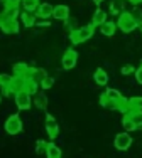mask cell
I'll return each instance as SVG.
<instances>
[{"label": "cell", "mask_w": 142, "mask_h": 158, "mask_svg": "<svg viewBox=\"0 0 142 158\" xmlns=\"http://www.w3.org/2000/svg\"><path fill=\"white\" fill-rule=\"evenodd\" d=\"M95 34V25L90 24V25H83V27H78L74 31L69 32V39L73 44H80L85 42V40H90Z\"/></svg>", "instance_id": "cell-1"}, {"label": "cell", "mask_w": 142, "mask_h": 158, "mask_svg": "<svg viewBox=\"0 0 142 158\" xmlns=\"http://www.w3.org/2000/svg\"><path fill=\"white\" fill-rule=\"evenodd\" d=\"M117 27H120L122 32L129 34V32H132L134 29L137 27V22L134 20V17H132V14H130V12H122L120 15H118Z\"/></svg>", "instance_id": "cell-2"}, {"label": "cell", "mask_w": 142, "mask_h": 158, "mask_svg": "<svg viewBox=\"0 0 142 158\" xmlns=\"http://www.w3.org/2000/svg\"><path fill=\"white\" fill-rule=\"evenodd\" d=\"M3 128H5V133L7 135H19L22 131V119H20V116H19V114H10L9 118H7Z\"/></svg>", "instance_id": "cell-3"}, {"label": "cell", "mask_w": 142, "mask_h": 158, "mask_svg": "<svg viewBox=\"0 0 142 158\" xmlns=\"http://www.w3.org/2000/svg\"><path fill=\"white\" fill-rule=\"evenodd\" d=\"M24 86H25V77H20V76H14L10 84L7 88H3V94L5 96H12V94H17V93L24 91Z\"/></svg>", "instance_id": "cell-4"}, {"label": "cell", "mask_w": 142, "mask_h": 158, "mask_svg": "<svg viewBox=\"0 0 142 158\" xmlns=\"http://www.w3.org/2000/svg\"><path fill=\"white\" fill-rule=\"evenodd\" d=\"M132 136L129 135V131H122V133L115 135V140H113V146L117 150H120V152H125V150H129L130 146H132Z\"/></svg>", "instance_id": "cell-5"}, {"label": "cell", "mask_w": 142, "mask_h": 158, "mask_svg": "<svg viewBox=\"0 0 142 158\" xmlns=\"http://www.w3.org/2000/svg\"><path fill=\"white\" fill-rule=\"evenodd\" d=\"M78 62V52L74 49H68V51L63 54V59H61V64L64 69H73Z\"/></svg>", "instance_id": "cell-6"}, {"label": "cell", "mask_w": 142, "mask_h": 158, "mask_svg": "<svg viewBox=\"0 0 142 158\" xmlns=\"http://www.w3.org/2000/svg\"><path fill=\"white\" fill-rule=\"evenodd\" d=\"M46 131H47V136H49L51 140H54V138L59 135L58 121L54 119L53 114H46Z\"/></svg>", "instance_id": "cell-7"}, {"label": "cell", "mask_w": 142, "mask_h": 158, "mask_svg": "<svg viewBox=\"0 0 142 158\" xmlns=\"http://www.w3.org/2000/svg\"><path fill=\"white\" fill-rule=\"evenodd\" d=\"M16 104H17V108L19 110H29L31 108V104H32V98L31 94H27L25 91H20V93H17L16 94Z\"/></svg>", "instance_id": "cell-8"}, {"label": "cell", "mask_w": 142, "mask_h": 158, "mask_svg": "<svg viewBox=\"0 0 142 158\" xmlns=\"http://www.w3.org/2000/svg\"><path fill=\"white\" fill-rule=\"evenodd\" d=\"M19 19H20V24L24 25V27H34L36 22H37L36 12H29V10H22Z\"/></svg>", "instance_id": "cell-9"}, {"label": "cell", "mask_w": 142, "mask_h": 158, "mask_svg": "<svg viewBox=\"0 0 142 158\" xmlns=\"http://www.w3.org/2000/svg\"><path fill=\"white\" fill-rule=\"evenodd\" d=\"M53 12H54V7L51 5V3L44 2V3H41V5L37 7V10H36V15L39 17V19H42V20H46V19L53 17Z\"/></svg>", "instance_id": "cell-10"}, {"label": "cell", "mask_w": 142, "mask_h": 158, "mask_svg": "<svg viewBox=\"0 0 142 158\" xmlns=\"http://www.w3.org/2000/svg\"><path fill=\"white\" fill-rule=\"evenodd\" d=\"M32 69L34 67H31V66H27L25 62H19L14 66V74L16 76H20V77H31V73H32Z\"/></svg>", "instance_id": "cell-11"}, {"label": "cell", "mask_w": 142, "mask_h": 158, "mask_svg": "<svg viewBox=\"0 0 142 158\" xmlns=\"http://www.w3.org/2000/svg\"><path fill=\"white\" fill-rule=\"evenodd\" d=\"M0 29L5 34H17L19 29H20V22H19L17 19H7V22Z\"/></svg>", "instance_id": "cell-12"}, {"label": "cell", "mask_w": 142, "mask_h": 158, "mask_svg": "<svg viewBox=\"0 0 142 158\" xmlns=\"http://www.w3.org/2000/svg\"><path fill=\"white\" fill-rule=\"evenodd\" d=\"M53 17L56 20H68L69 19V7L68 5H56Z\"/></svg>", "instance_id": "cell-13"}, {"label": "cell", "mask_w": 142, "mask_h": 158, "mask_svg": "<svg viewBox=\"0 0 142 158\" xmlns=\"http://www.w3.org/2000/svg\"><path fill=\"white\" fill-rule=\"evenodd\" d=\"M107 22V12L103 9H96L93 12V17H91V24L95 27H102L103 24Z\"/></svg>", "instance_id": "cell-14"}, {"label": "cell", "mask_w": 142, "mask_h": 158, "mask_svg": "<svg viewBox=\"0 0 142 158\" xmlns=\"http://www.w3.org/2000/svg\"><path fill=\"white\" fill-rule=\"evenodd\" d=\"M93 79L96 81V84H98V86H107V82H108L107 71H103L102 67H98V69L95 71V74H93Z\"/></svg>", "instance_id": "cell-15"}, {"label": "cell", "mask_w": 142, "mask_h": 158, "mask_svg": "<svg viewBox=\"0 0 142 158\" xmlns=\"http://www.w3.org/2000/svg\"><path fill=\"white\" fill-rule=\"evenodd\" d=\"M32 103H34L36 108H39V110H46L47 108V96L44 94V93H37L34 94V99H32Z\"/></svg>", "instance_id": "cell-16"}, {"label": "cell", "mask_w": 142, "mask_h": 158, "mask_svg": "<svg viewBox=\"0 0 142 158\" xmlns=\"http://www.w3.org/2000/svg\"><path fill=\"white\" fill-rule=\"evenodd\" d=\"M100 31H102L103 35H107V37H112L115 34V31H117V22H112V20H107L105 24L100 27Z\"/></svg>", "instance_id": "cell-17"}, {"label": "cell", "mask_w": 142, "mask_h": 158, "mask_svg": "<svg viewBox=\"0 0 142 158\" xmlns=\"http://www.w3.org/2000/svg\"><path fill=\"white\" fill-rule=\"evenodd\" d=\"M46 77H47V74H46V71H44V69H41V67H34V69H32V73H31V79H32L34 82L41 84V82H42Z\"/></svg>", "instance_id": "cell-18"}, {"label": "cell", "mask_w": 142, "mask_h": 158, "mask_svg": "<svg viewBox=\"0 0 142 158\" xmlns=\"http://www.w3.org/2000/svg\"><path fill=\"white\" fill-rule=\"evenodd\" d=\"M37 86H39V84H37V82H34V81H32L31 77H27V79H25V86H24V91L27 93V94L34 96V94H37V93H39V91H37Z\"/></svg>", "instance_id": "cell-19"}, {"label": "cell", "mask_w": 142, "mask_h": 158, "mask_svg": "<svg viewBox=\"0 0 142 158\" xmlns=\"http://www.w3.org/2000/svg\"><path fill=\"white\" fill-rule=\"evenodd\" d=\"M122 126H124V130L125 131H135L137 130V126H135V123L132 121V118L129 116V113H125L124 114V119H122Z\"/></svg>", "instance_id": "cell-20"}, {"label": "cell", "mask_w": 142, "mask_h": 158, "mask_svg": "<svg viewBox=\"0 0 142 158\" xmlns=\"http://www.w3.org/2000/svg\"><path fill=\"white\" fill-rule=\"evenodd\" d=\"M100 104H102V108H108V110H117V103H115V101H112L110 98L105 94V93H103V94H100Z\"/></svg>", "instance_id": "cell-21"}, {"label": "cell", "mask_w": 142, "mask_h": 158, "mask_svg": "<svg viewBox=\"0 0 142 158\" xmlns=\"http://www.w3.org/2000/svg\"><path fill=\"white\" fill-rule=\"evenodd\" d=\"M20 5H22V9H24V10H29V12H36L37 7H39L41 3H39V0H22Z\"/></svg>", "instance_id": "cell-22"}, {"label": "cell", "mask_w": 142, "mask_h": 158, "mask_svg": "<svg viewBox=\"0 0 142 158\" xmlns=\"http://www.w3.org/2000/svg\"><path fill=\"white\" fill-rule=\"evenodd\" d=\"M46 156L47 158H61V150L54 145V143H49L46 150Z\"/></svg>", "instance_id": "cell-23"}, {"label": "cell", "mask_w": 142, "mask_h": 158, "mask_svg": "<svg viewBox=\"0 0 142 158\" xmlns=\"http://www.w3.org/2000/svg\"><path fill=\"white\" fill-rule=\"evenodd\" d=\"M129 116L132 118V121L135 123L137 128H142V110H132V111H129Z\"/></svg>", "instance_id": "cell-24"}, {"label": "cell", "mask_w": 142, "mask_h": 158, "mask_svg": "<svg viewBox=\"0 0 142 158\" xmlns=\"http://www.w3.org/2000/svg\"><path fill=\"white\" fill-rule=\"evenodd\" d=\"M132 110H142V96L129 98V111Z\"/></svg>", "instance_id": "cell-25"}, {"label": "cell", "mask_w": 142, "mask_h": 158, "mask_svg": "<svg viewBox=\"0 0 142 158\" xmlns=\"http://www.w3.org/2000/svg\"><path fill=\"white\" fill-rule=\"evenodd\" d=\"M3 14H5L9 19H17V17H20V10H19V7H5Z\"/></svg>", "instance_id": "cell-26"}, {"label": "cell", "mask_w": 142, "mask_h": 158, "mask_svg": "<svg viewBox=\"0 0 142 158\" xmlns=\"http://www.w3.org/2000/svg\"><path fill=\"white\" fill-rule=\"evenodd\" d=\"M122 10H124V2H122V0H113L112 5H110V12L112 14H118V15H120Z\"/></svg>", "instance_id": "cell-27"}, {"label": "cell", "mask_w": 142, "mask_h": 158, "mask_svg": "<svg viewBox=\"0 0 142 158\" xmlns=\"http://www.w3.org/2000/svg\"><path fill=\"white\" fill-rule=\"evenodd\" d=\"M105 94H107L108 98H110L112 101H115V103H118V101H120L122 98H124V96L120 94V91H117V89H107Z\"/></svg>", "instance_id": "cell-28"}, {"label": "cell", "mask_w": 142, "mask_h": 158, "mask_svg": "<svg viewBox=\"0 0 142 158\" xmlns=\"http://www.w3.org/2000/svg\"><path fill=\"white\" fill-rule=\"evenodd\" d=\"M47 145H49V143H46L44 140H39V141H37V143H36V153H37V155H41V153H46Z\"/></svg>", "instance_id": "cell-29"}, {"label": "cell", "mask_w": 142, "mask_h": 158, "mask_svg": "<svg viewBox=\"0 0 142 158\" xmlns=\"http://www.w3.org/2000/svg\"><path fill=\"white\" fill-rule=\"evenodd\" d=\"M10 81H12V76H9V74H0V88H7L10 84Z\"/></svg>", "instance_id": "cell-30"}, {"label": "cell", "mask_w": 142, "mask_h": 158, "mask_svg": "<svg viewBox=\"0 0 142 158\" xmlns=\"http://www.w3.org/2000/svg\"><path fill=\"white\" fill-rule=\"evenodd\" d=\"M120 73L124 74V76H129V74H134V73H135V67H134L132 64H125V66L120 69Z\"/></svg>", "instance_id": "cell-31"}, {"label": "cell", "mask_w": 142, "mask_h": 158, "mask_svg": "<svg viewBox=\"0 0 142 158\" xmlns=\"http://www.w3.org/2000/svg\"><path fill=\"white\" fill-rule=\"evenodd\" d=\"M53 84H54V79L51 77V76H47V77L44 79L42 82H41V86H42V89H51V88H53Z\"/></svg>", "instance_id": "cell-32"}, {"label": "cell", "mask_w": 142, "mask_h": 158, "mask_svg": "<svg viewBox=\"0 0 142 158\" xmlns=\"http://www.w3.org/2000/svg\"><path fill=\"white\" fill-rule=\"evenodd\" d=\"M130 14H132V17H134V20H135V22H137V25H139V24H140V22H142V10H140V9H134V10H132V12H130Z\"/></svg>", "instance_id": "cell-33"}, {"label": "cell", "mask_w": 142, "mask_h": 158, "mask_svg": "<svg viewBox=\"0 0 142 158\" xmlns=\"http://www.w3.org/2000/svg\"><path fill=\"white\" fill-rule=\"evenodd\" d=\"M22 0H3V3H5V7H19L20 5Z\"/></svg>", "instance_id": "cell-34"}, {"label": "cell", "mask_w": 142, "mask_h": 158, "mask_svg": "<svg viewBox=\"0 0 142 158\" xmlns=\"http://www.w3.org/2000/svg\"><path fill=\"white\" fill-rule=\"evenodd\" d=\"M135 81L139 82V84H142V64L139 69H135Z\"/></svg>", "instance_id": "cell-35"}, {"label": "cell", "mask_w": 142, "mask_h": 158, "mask_svg": "<svg viewBox=\"0 0 142 158\" xmlns=\"http://www.w3.org/2000/svg\"><path fill=\"white\" fill-rule=\"evenodd\" d=\"M7 19H9V17H7V15H5V14H3V12L0 14V27H2V25L5 24V22H7Z\"/></svg>", "instance_id": "cell-36"}, {"label": "cell", "mask_w": 142, "mask_h": 158, "mask_svg": "<svg viewBox=\"0 0 142 158\" xmlns=\"http://www.w3.org/2000/svg\"><path fill=\"white\" fill-rule=\"evenodd\" d=\"M39 27H49V24H47V22H42V24H39Z\"/></svg>", "instance_id": "cell-37"}, {"label": "cell", "mask_w": 142, "mask_h": 158, "mask_svg": "<svg viewBox=\"0 0 142 158\" xmlns=\"http://www.w3.org/2000/svg\"><path fill=\"white\" fill-rule=\"evenodd\" d=\"M93 2H95V3H96V5H100V3H102V2H103V0H93Z\"/></svg>", "instance_id": "cell-38"}, {"label": "cell", "mask_w": 142, "mask_h": 158, "mask_svg": "<svg viewBox=\"0 0 142 158\" xmlns=\"http://www.w3.org/2000/svg\"><path fill=\"white\" fill-rule=\"evenodd\" d=\"M130 2H132V3H140L142 0H130Z\"/></svg>", "instance_id": "cell-39"}, {"label": "cell", "mask_w": 142, "mask_h": 158, "mask_svg": "<svg viewBox=\"0 0 142 158\" xmlns=\"http://www.w3.org/2000/svg\"><path fill=\"white\" fill-rule=\"evenodd\" d=\"M137 27H139V31H140V34H142V22H140L139 25H137Z\"/></svg>", "instance_id": "cell-40"}, {"label": "cell", "mask_w": 142, "mask_h": 158, "mask_svg": "<svg viewBox=\"0 0 142 158\" xmlns=\"http://www.w3.org/2000/svg\"><path fill=\"white\" fill-rule=\"evenodd\" d=\"M0 103H2V94H0Z\"/></svg>", "instance_id": "cell-41"}]
</instances>
